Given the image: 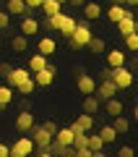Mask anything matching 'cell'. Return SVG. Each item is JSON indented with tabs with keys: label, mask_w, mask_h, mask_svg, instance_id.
Here are the masks:
<instances>
[{
	"label": "cell",
	"mask_w": 138,
	"mask_h": 157,
	"mask_svg": "<svg viewBox=\"0 0 138 157\" xmlns=\"http://www.w3.org/2000/svg\"><path fill=\"white\" fill-rule=\"evenodd\" d=\"M117 157H136V149H133L130 144H125V147L117 149Z\"/></svg>",
	"instance_id": "836d02e7"
},
{
	"label": "cell",
	"mask_w": 138,
	"mask_h": 157,
	"mask_svg": "<svg viewBox=\"0 0 138 157\" xmlns=\"http://www.w3.org/2000/svg\"><path fill=\"white\" fill-rule=\"evenodd\" d=\"M31 128H34V115L29 110H18V115H16V131H18V134H29Z\"/></svg>",
	"instance_id": "52a82bcc"
},
{
	"label": "cell",
	"mask_w": 138,
	"mask_h": 157,
	"mask_svg": "<svg viewBox=\"0 0 138 157\" xmlns=\"http://www.w3.org/2000/svg\"><path fill=\"white\" fill-rule=\"evenodd\" d=\"M13 102V86H0V110H5L8 105Z\"/></svg>",
	"instance_id": "603a6c76"
},
{
	"label": "cell",
	"mask_w": 138,
	"mask_h": 157,
	"mask_svg": "<svg viewBox=\"0 0 138 157\" xmlns=\"http://www.w3.org/2000/svg\"><path fill=\"white\" fill-rule=\"evenodd\" d=\"M5 11L11 13V16H24V18L31 13V11H29V6L24 3V0H8V3H5Z\"/></svg>",
	"instance_id": "30bf717a"
},
{
	"label": "cell",
	"mask_w": 138,
	"mask_h": 157,
	"mask_svg": "<svg viewBox=\"0 0 138 157\" xmlns=\"http://www.w3.org/2000/svg\"><path fill=\"white\" fill-rule=\"evenodd\" d=\"M76 86H78V92H81L83 97L96 94V81L89 76V73H78V76H76Z\"/></svg>",
	"instance_id": "8992f818"
},
{
	"label": "cell",
	"mask_w": 138,
	"mask_h": 157,
	"mask_svg": "<svg viewBox=\"0 0 138 157\" xmlns=\"http://www.w3.org/2000/svg\"><path fill=\"white\" fill-rule=\"evenodd\" d=\"M73 139H76V134H73V128L68 126V128H60V131H57L52 141H57V144H63V147H73Z\"/></svg>",
	"instance_id": "9a60e30c"
},
{
	"label": "cell",
	"mask_w": 138,
	"mask_h": 157,
	"mask_svg": "<svg viewBox=\"0 0 138 157\" xmlns=\"http://www.w3.org/2000/svg\"><path fill=\"white\" fill-rule=\"evenodd\" d=\"M125 50L138 52V32H136V34H130V37H125Z\"/></svg>",
	"instance_id": "d6a6232c"
},
{
	"label": "cell",
	"mask_w": 138,
	"mask_h": 157,
	"mask_svg": "<svg viewBox=\"0 0 138 157\" xmlns=\"http://www.w3.org/2000/svg\"><path fill=\"white\" fill-rule=\"evenodd\" d=\"M133 121H136V123H138V105L133 107Z\"/></svg>",
	"instance_id": "ee69618b"
},
{
	"label": "cell",
	"mask_w": 138,
	"mask_h": 157,
	"mask_svg": "<svg viewBox=\"0 0 138 157\" xmlns=\"http://www.w3.org/2000/svg\"><path fill=\"white\" fill-rule=\"evenodd\" d=\"M112 81H115L117 89H130L136 76H133V71L128 66H120V68H112Z\"/></svg>",
	"instance_id": "3957f363"
},
{
	"label": "cell",
	"mask_w": 138,
	"mask_h": 157,
	"mask_svg": "<svg viewBox=\"0 0 138 157\" xmlns=\"http://www.w3.org/2000/svg\"><path fill=\"white\" fill-rule=\"evenodd\" d=\"M0 157H11V147L0 141Z\"/></svg>",
	"instance_id": "60d3db41"
},
{
	"label": "cell",
	"mask_w": 138,
	"mask_h": 157,
	"mask_svg": "<svg viewBox=\"0 0 138 157\" xmlns=\"http://www.w3.org/2000/svg\"><path fill=\"white\" fill-rule=\"evenodd\" d=\"M125 55H128L125 50H110V52H107V66H110V68L125 66Z\"/></svg>",
	"instance_id": "5bb4252c"
},
{
	"label": "cell",
	"mask_w": 138,
	"mask_h": 157,
	"mask_svg": "<svg viewBox=\"0 0 138 157\" xmlns=\"http://www.w3.org/2000/svg\"><path fill=\"white\" fill-rule=\"evenodd\" d=\"M125 6H128V8H136V6H138V0H125Z\"/></svg>",
	"instance_id": "7bdbcfd3"
},
{
	"label": "cell",
	"mask_w": 138,
	"mask_h": 157,
	"mask_svg": "<svg viewBox=\"0 0 138 157\" xmlns=\"http://www.w3.org/2000/svg\"><path fill=\"white\" fill-rule=\"evenodd\" d=\"M81 11H83V18H86V21H94V18L102 16V6L99 3H86Z\"/></svg>",
	"instance_id": "44dd1931"
},
{
	"label": "cell",
	"mask_w": 138,
	"mask_h": 157,
	"mask_svg": "<svg viewBox=\"0 0 138 157\" xmlns=\"http://www.w3.org/2000/svg\"><path fill=\"white\" fill-rule=\"evenodd\" d=\"M102 147H104V139H102L99 134H96V136H89V149L94 152V155H96V152H102Z\"/></svg>",
	"instance_id": "f546056e"
},
{
	"label": "cell",
	"mask_w": 138,
	"mask_h": 157,
	"mask_svg": "<svg viewBox=\"0 0 138 157\" xmlns=\"http://www.w3.org/2000/svg\"><path fill=\"white\" fill-rule=\"evenodd\" d=\"M117 92H120V89H117L115 81L110 78V81H102V84H96V94H94V97H96L99 102H110V100H115Z\"/></svg>",
	"instance_id": "5b68a950"
},
{
	"label": "cell",
	"mask_w": 138,
	"mask_h": 157,
	"mask_svg": "<svg viewBox=\"0 0 138 157\" xmlns=\"http://www.w3.org/2000/svg\"><path fill=\"white\" fill-rule=\"evenodd\" d=\"M42 13H44V18L57 16V13H63V6L57 3V0H44L42 3Z\"/></svg>",
	"instance_id": "ffe728a7"
},
{
	"label": "cell",
	"mask_w": 138,
	"mask_h": 157,
	"mask_svg": "<svg viewBox=\"0 0 138 157\" xmlns=\"http://www.w3.org/2000/svg\"><path fill=\"white\" fill-rule=\"evenodd\" d=\"M37 157H52V155H50V152H39Z\"/></svg>",
	"instance_id": "bcb514c9"
},
{
	"label": "cell",
	"mask_w": 138,
	"mask_h": 157,
	"mask_svg": "<svg viewBox=\"0 0 138 157\" xmlns=\"http://www.w3.org/2000/svg\"><path fill=\"white\" fill-rule=\"evenodd\" d=\"M11 47H13V52H26L29 42H26V37H24V34H16V37L11 39Z\"/></svg>",
	"instance_id": "484cf974"
},
{
	"label": "cell",
	"mask_w": 138,
	"mask_h": 157,
	"mask_svg": "<svg viewBox=\"0 0 138 157\" xmlns=\"http://www.w3.org/2000/svg\"><path fill=\"white\" fill-rule=\"evenodd\" d=\"M94 39V32H91V26H89L86 21H81L76 26V32H73V37L68 39V45L73 47V50H83V47H89V42Z\"/></svg>",
	"instance_id": "6da1fadb"
},
{
	"label": "cell",
	"mask_w": 138,
	"mask_h": 157,
	"mask_svg": "<svg viewBox=\"0 0 138 157\" xmlns=\"http://www.w3.org/2000/svg\"><path fill=\"white\" fill-rule=\"evenodd\" d=\"M57 3H60V6H63V3H68V0H57Z\"/></svg>",
	"instance_id": "681fc988"
},
{
	"label": "cell",
	"mask_w": 138,
	"mask_h": 157,
	"mask_svg": "<svg viewBox=\"0 0 138 157\" xmlns=\"http://www.w3.org/2000/svg\"><path fill=\"white\" fill-rule=\"evenodd\" d=\"M86 50H89V52H94V55H102V52H104V39H102V37H94L91 42H89Z\"/></svg>",
	"instance_id": "83f0119b"
},
{
	"label": "cell",
	"mask_w": 138,
	"mask_h": 157,
	"mask_svg": "<svg viewBox=\"0 0 138 157\" xmlns=\"http://www.w3.org/2000/svg\"><path fill=\"white\" fill-rule=\"evenodd\" d=\"M83 147H89V134H76V139H73V149H83Z\"/></svg>",
	"instance_id": "1f68e13d"
},
{
	"label": "cell",
	"mask_w": 138,
	"mask_h": 157,
	"mask_svg": "<svg viewBox=\"0 0 138 157\" xmlns=\"http://www.w3.org/2000/svg\"><path fill=\"white\" fill-rule=\"evenodd\" d=\"M29 134H31L34 147H37L39 152H50V144H52V139H55V136H52L50 131H44L42 126H34V128L29 131Z\"/></svg>",
	"instance_id": "277c9868"
},
{
	"label": "cell",
	"mask_w": 138,
	"mask_h": 157,
	"mask_svg": "<svg viewBox=\"0 0 138 157\" xmlns=\"http://www.w3.org/2000/svg\"><path fill=\"white\" fill-rule=\"evenodd\" d=\"M47 66H50V63H47V58H44L42 52H34V55L29 58V71H31V73H39V71H44Z\"/></svg>",
	"instance_id": "4fadbf2b"
},
{
	"label": "cell",
	"mask_w": 138,
	"mask_h": 157,
	"mask_svg": "<svg viewBox=\"0 0 138 157\" xmlns=\"http://www.w3.org/2000/svg\"><path fill=\"white\" fill-rule=\"evenodd\" d=\"M76 26H78V21H76V18L63 16V21H60V34H63L65 39H71V37H73V32H76Z\"/></svg>",
	"instance_id": "ac0fdd59"
},
{
	"label": "cell",
	"mask_w": 138,
	"mask_h": 157,
	"mask_svg": "<svg viewBox=\"0 0 138 157\" xmlns=\"http://www.w3.org/2000/svg\"><path fill=\"white\" fill-rule=\"evenodd\" d=\"M34 89H37V81H34V76H31V78H29V81H24V84L18 86L16 92H21V94H31Z\"/></svg>",
	"instance_id": "4dcf8cb0"
},
{
	"label": "cell",
	"mask_w": 138,
	"mask_h": 157,
	"mask_svg": "<svg viewBox=\"0 0 138 157\" xmlns=\"http://www.w3.org/2000/svg\"><path fill=\"white\" fill-rule=\"evenodd\" d=\"M136 32H138V18H136Z\"/></svg>",
	"instance_id": "f907efd6"
},
{
	"label": "cell",
	"mask_w": 138,
	"mask_h": 157,
	"mask_svg": "<svg viewBox=\"0 0 138 157\" xmlns=\"http://www.w3.org/2000/svg\"><path fill=\"white\" fill-rule=\"evenodd\" d=\"M11 71H13V66H11V63H0V76H11Z\"/></svg>",
	"instance_id": "74e56055"
},
{
	"label": "cell",
	"mask_w": 138,
	"mask_h": 157,
	"mask_svg": "<svg viewBox=\"0 0 138 157\" xmlns=\"http://www.w3.org/2000/svg\"><path fill=\"white\" fill-rule=\"evenodd\" d=\"M99 76H102V81H110V78H112V68H110V66H104V68L99 71Z\"/></svg>",
	"instance_id": "f35d334b"
},
{
	"label": "cell",
	"mask_w": 138,
	"mask_h": 157,
	"mask_svg": "<svg viewBox=\"0 0 138 157\" xmlns=\"http://www.w3.org/2000/svg\"><path fill=\"white\" fill-rule=\"evenodd\" d=\"M76 157H94V152L89 147H83V149H76Z\"/></svg>",
	"instance_id": "ab89813d"
},
{
	"label": "cell",
	"mask_w": 138,
	"mask_h": 157,
	"mask_svg": "<svg viewBox=\"0 0 138 157\" xmlns=\"http://www.w3.org/2000/svg\"><path fill=\"white\" fill-rule=\"evenodd\" d=\"M8 24H11V13L0 11V29H8Z\"/></svg>",
	"instance_id": "d590c367"
},
{
	"label": "cell",
	"mask_w": 138,
	"mask_h": 157,
	"mask_svg": "<svg viewBox=\"0 0 138 157\" xmlns=\"http://www.w3.org/2000/svg\"><path fill=\"white\" fill-rule=\"evenodd\" d=\"M94 157H107V155H104V152H96V155H94Z\"/></svg>",
	"instance_id": "7dc6e473"
},
{
	"label": "cell",
	"mask_w": 138,
	"mask_h": 157,
	"mask_svg": "<svg viewBox=\"0 0 138 157\" xmlns=\"http://www.w3.org/2000/svg\"><path fill=\"white\" fill-rule=\"evenodd\" d=\"M65 13H57V16H50V18H44V26L50 29V32H60V21Z\"/></svg>",
	"instance_id": "f1b7e54d"
},
{
	"label": "cell",
	"mask_w": 138,
	"mask_h": 157,
	"mask_svg": "<svg viewBox=\"0 0 138 157\" xmlns=\"http://www.w3.org/2000/svg\"><path fill=\"white\" fill-rule=\"evenodd\" d=\"M76 123H78V126H81V128L89 134V131L94 128V115H86V113H81V115L76 118Z\"/></svg>",
	"instance_id": "4316f807"
},
{
	"label": "cell",
	"mask_w": 138,
	"mask_h": 157,
	"mask_svg": "<svg viewBox=\"0 0 138 157\" xmlns=\"http://www.w3.org/2000/svg\"><path fill=\"white\" fill-rule=\"evenodd\" d=\"M34 73L29 71V68H13L11 76H8V86H13V89H18V86L24 84V81H29Z\"/></svg>",
	"instance_id": "ba28073f"
},
{
	"label": "cell",
	"mask_w": 138,
	"mask_h": 157,
	"mask_svg": "<svg viewBox=\"0 0 138 157\" xmlns=\"http://www.w3.org/2000/svg\"><path fill=\"white\" fill-rule=\"evenodd\" d=\"M34 149H37V147H34V139L21 134V136L11 144V157H31Z\"/></svg>",
	"instance_id": "7a4b0ae2"
},
{
	"label": "cell",
	"mask_w": 138,
	"mask_h": 157,
	"mask_svg": "<svg viewBox=\"0 0 138 157\" xmlns=\"http://www.w3.org/2000/svg\"><path fill=\"white\" fill-rule=\"evenodd\" d=\"M136 13H133V11H128V16L125 18H122V21L120 24H117V32H120V37L122 39H125V37H130V34H136Z\"/></svg>",
	"instance_id": "9c48e42d"
},
{
	"label": "cell",
	"mask_w": 138,
	"mask_h": 157,
	"mask_svg": "<svg viewBox=\"0 0 138 157\" xmlns=\"http://www.w3.org/2000/svg\"><path fill=\"white\" fill-rule=\"evenodd\" d=\"M99 136L104 139V144H112V141H115L120 134L115 131V126H102V128H99Z\"/></svg>",
	"instance_id": "cb8c5ba5"
},
{
	"label": "cell",
	"mask_w": 138,
	"mask_h": 157,
	"mask_svg": "<svg viewBox=\"0 0 138 157\" xmlns=\"http://www.w3.org/2000/svg\"><path fill=\"white\" fill-rule=\"evenodd\" d=\"M18 32L24 34V37H31V34H37L39 32V21L34 16H26V18H21V29Z\"/></svg>",
	"instance_id": "7c38bea8"
},
{
	"label": "cell",
	"mask_w": 138,
	"mask_h": 157,
	"mask_svg": "<svg viewBox=\"0 0 138 157\" xmlns=\"http://www.w3.org/2000/svg\"><path fill=\"white\" fill-rule=\"evenodd\" d=\"M24 3L29 6V11H42V3H44V0H24Z\"/></svg>",
	"instance_id": "8d00e7d4"
},
{
	"label": "cell",
	"mask_w": 138,
	"mask_h": 157,
	"mask_svg": "<svg viewBox=\"0 0 138 157\" xmlns=\"http://www.w3.org/2000/svg\"><path fill=\"white\" fill-rule=\"evenodd\" d=\"M81 107H83V113H86V115H96V113H99V107H102V102L96 100L94 94H89V97H83Z\"/></svg>",
	"instance_id": "e0dca14e"
},
{
	"label": "cell",
	"mask_w": 138,
	"mask_h": 157,
	"mask_svg": "<svg viewBox=\"0 0 138 157\" xmlns=\"http://www.w3.org/2000/svg\"><path fill=\"white\" fill-rule=\"evenodd\" d=\"M112 121H115L112 126H115L117 134H128V131H130V121H128L125 115H117V118H112Z\"/></svg>",
	"instance_id": "d4e9b609"
},
{
	"label": "cell",
	"mask_w": 138,
	"mask_h": 157,
	"mask_svg": "<svg viewBox=\"0 0 138 157\" xmlns=\"http://www.w3.org/2000/svg\"><path fill=\"white\" fill-rule=\"evenodd\" d=\"M112 6H125V0H110Z\"/></svg>",
	"instance_id": "f6af8a7d"
},
{
	"label": "cell",
	"mask_w": 138,
	"mask_h": 157,
	"mask_svg": "<svg viewBox=\"0 0 138 157\" xmlns=\"http://www.w3.org/2000/svg\"><path fill=\"white\" fill-rule=\"evenodd\" d=\"M42 128H44V131H50L52 136H55L57 131H60V128H57V123H55V121H44V123H42Z\"/></svg>",
	"instance_id": "e575fe53"
},
{
	"label": "cell",
	"mask_w": 138,
	"mask_h": 157,
	"mask_svg": "<svg viewBox=\"0 0 138 157\" xmlns=\"http://www.w3.org/2000/svg\"><path fill=\"white\" fill-rule=\"evenodd\" d=\"M34 81H37V86H50L55 81V66H47L44 71L34 73Z\"/></svg>",
	"instance_id": "8fae6325"
},
{
	"label": "cell",
	"mask_w": 138,
	"mask_h": 157,
	"mask_svg": "<svg viewBox=\"0 0 138 157\" xmlns=\"http://www.w3.org/2000/svg\"><path fill=\"white\" fill-rule=\"evenodd\" d=\"M133 68H138V58H136V60H133Z\"/></svg>",
	"instance_id": "c3c4849f"
},
{
	"label": "cell",
	"mask_w": 138,
	"mask_h": 157,
	"mask_svg": "<svg viewBox=\"0 0 138 157\" xmlns=\"http://www.w3.org/2000/svg\"><path fill=\"white\" fill-rule=\"evenodd\" d=\"M68 3H71V6H76V8H83V6H86V0H68Z\"/></svg>",
	"instance_id": "b9f144b4"
},
{
	"label": "cell",
	"mask_w": 138,
	"mask_h": 157,
	"mask_svg": "<svg viewBox=\"0 0 138 157\" xmlns=\"http://www.w3.org/2000/svg\"><path fill=\"white\" fill-rule=\"evenodd\" d=\"M128 11H130L128 6H110V11H107V18H110V21H115V24H120L122 18L128 16Z\"/></svg>",
	"instance_id": "d6986e66"
},
{
	"label": "cell",
	"mask_w": 138,
	"mask_h": 157,
	"mask_svg": "<svg viewBox=\"0 0 138 157\" xmlns=\"http://www.w3.org/2000/svg\"><path fill=\"white\" fill-rule=\"evenodd\" d=\"M104 113H107L110 118H117V115H122V102L117 100V97H115V100H110V102H104Z\"/></svg>",
	"instance_id": "7402d4cb"
},
{
	"label": "cell",
	"mask_w": 138,
	"mask_h": 157,
	"mask_svg": "<svg viewBox=\"0 0 138 157\" xmlns=\"http://www.w3.org/2000/svg\"><path fill=\"white\" fill-rule=\"evenodd\" d=\"M37 50L42 52L44 58H50L52 52L57 50V42H55V39H52V37H42V39H39V45H37Z\"/></svg>",
	"instance_id": "2e32d148"
}]
</instances>
